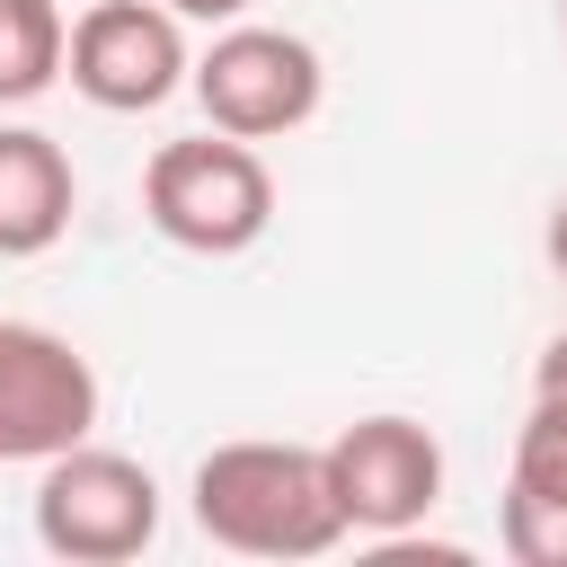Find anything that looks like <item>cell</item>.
<instances>
[{"mask_svg": "<svg viewBox=\"0 0 567 567\" xmlns=\"http://www.w3.org/2000/svg\"><path fill=\"white\" fill-rule=\"evenodd\" d=\"M71 18L62 0H0V106H35L62 80Z\"/></svg>", "mask_w": 567, "mask_h": 567, "instance_id": "obj_9", "label": "cell"}, {"mask_svg": "<svg viewBox=\"0 0 567 567\" xmlns=\"http://www.w3.org/2000/svg\"><path fill=\"white\" fill-rule=\"evenodd\" d=\"M540 257L558 266V284H567V195L549 204V230H540Z\"/></svg>", "mask_w": 567, "mask_h": 567, "instance_id": "obj_14", "label": "cell"}, {"mask_svg": "<svg viewBox=\"0 0 567 567\" xmlns=\"http://www.w3.org/2000/svg\"><path fill=\"white\" fill-rule=\"evenodd\" d=\"M177 18H195V27H230V18H248V0H168Z\"/></svg>", "mask_w": 567, "mask_h": 567, "instance_id": "obj_12", "label": "cell"}, {"mask_svg": "<svg viewBox=\"0 0 567 567\" xmlns=\"http://www.w3.org/2000/svg\"><path fill=\"white\" fill-rule=\"evenodd\" d=\"M35 540L71 567H124L159 540V478L133 452L71 443L35 478Z\"/></svg>", "mask_w": 567, "mask_h": 567, "instance_id": "obj_4", "label": "cell"}, {"mask_svg": "<svg viewBox=\"0 0 567 567\" xmlns=\"http://www.w3.org/2000/svg\"><path fill=\"white\" fill-rule=\"evenodd\" d=\"M558 27H567V0H558Z\"/></svg>", "mask_w": 567, "mask_h": 567, "instance_id": "obj_15", "label": "cell"}, {"mask_svg": "<svg viewBox=\"0 0 567 567\" xmlns=\"http://www.w3.org/2000/svg\"><path fill=\"white\" fill-rule=\"evenodd\" d=\"M186 71H195V53H186V18L168 0H80L62 80L97 115H151L186 89Z\"/></svg>", "mask_w": 567, "mask_h": 567, "instance_id": "obj_5", "label": "cell"}, {"mask_svg": "<svg viewBox=\"0 0 567 567\" xmlns=\"http://www.w3.org/2000/svg\"><path fill=\"white\" fill-rule=\"evenodd\" d=\"M328 452V487H337V514H346V532H363V540H399V532H416L434 505H443V443H434V425H416V416H399V408H381V416H354L337 443H319Z\"/></svg>", "mask_w": 567, "mask_h": 567, "instance_id": "obj_6", "label": "cell"}, {"mask_svg": "<svg viewBox=\"0 0 567 567\" xmlns=\"http://www.w3.org/2000/svg\"><path fill=\"white\" fill-rule=\"evenodd\" d=\"M142 213L168 248L186 257H248L275 230V168L257 159V142L239 133H186L159 142L142 168Z\"/></svg>", "mask_w": 567, "mask_h": 567, "instance_id": "obj_2", "label": "cell"}, {"mask_svg": "<svg viewBox=\"0 0 567 567\" xmlns=\"http://www.w3.org/2000/svg\"><path fill=\"white\" fill-rule=\"evenodd\" d=\"M496 540H505L514 567H567V496L505 487V505H496Z\"/></svg>", "mask_w": 567, "mask_h": 567, "instance_id": "obj_11", "label": "cell"}, {"mask_svg": "<svg viewBox=\"0 0 567 567\" xmlns=\"http://www.w3.org/2000/svg\"><path fill=\"white\" fill-rule=\"evenodd\" d=\"M195 532L239 549V558H319L346 540L337 487H328V452L319 443H213L195 461Z\"/></svg>", "mask_w": 567, "mask_h": 567, "instance_id": "obj_1", "label": "cell"}, {"mask_svg": "<svg viewBox=\"0 0 567 567\" xmlns=\"http://www.w3.org/2000/svg\"><path fill=\"white\" fill-rule=\"evenodd\" d=\"M505 487L567 496V390H532L523 434H514V478H505Z\"/></svg>", "mask_w": 567, "mask_h": 567, "instance_id": "obj_10", "label": "cell"}, {"mask_svg": "<svg viewBox=\"0 0 567 567\" xmlns=\"http://www.w3.org/2000/svg\"><path fill=\"white\" fill-rule=\"evenodd\" d=\"M97 425V372L62 328L35 319H0V470L9 461H53L71 443H89Z\"/></svg>", "mask_w": 567, "mask_h": 567, "instance_id": "obj_7", "label": "cell"}, {"mask_svg": "<svg viewBox=\"0 0 567 567\" xmlns=\"http://www.w3.org/2000/svg\"><path fill=\"white\" fill-rule=\"evenodd\" d=\"M532 390H567V328L540 346V363H532Z\"/></svg>", "mask_w": 567, "mask_h": 567, "instance_id": "obj_13", "label": "cell"}, {"mask_svg": "<svg viewBox=\"0 0 567 567\" xmlns=\"http://www.w3.org/2000/svg\"><path fill=\"white\" fill-rule=\"evenodd\" d=\"M186 89H195V106H204L213 133L284 142V133H301V124L319 115V97H328V62H319V44L292 35V27L230 18V27H213V44L195 53Z\"/></svg>", "mask_w": 567, "mask_h": 567, "instance_id": "obj_3", "label": "cell"}, {"mask_svg": "<svg viewBox=\"0 0 567 567\" xmlns=\"http://www.w3.org/2000/svg\"><path fill=\"white\" fill-rule=\"evenodd\" d=\"M80 213V177L71 151L44 124H0V257H44L62 248Z\"/></svg>", "mask_w": 567, "mask_h": 567, "instance_id": "obj_8", "label": "cell"}]
</instances>
